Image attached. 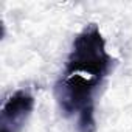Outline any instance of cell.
Returning <instances> with one entry per match:
<instances>
[{
	"instance_id": "obj_1",
	"label": "cell",
	"mask_w": 132,
	"mask_h": 132,
	"mask_svg": "<svg viewBox=\"0 0 132 132\" xmlns=\"http://www.w3.org/2000/svg\"><path fill=\"white\" fill-rule=\"evenodd\" d=\"M115 62L106 48V39L98 25L89 23L75 36L62 73L82 76L103 84Z\"/></svg>"
},
{
	"instance_id": "obj_2",
	"label": "cell",
	"mask_w": 132,
	"mask_h": 132,
	"mask_svg": "<svg viewBox=\"0 0 132 132\" xmlns=\"http://www.w3.org/2000/svg\"><path fill=\"white\" fill-rule=\"evenodd\" d=\"M34 109V96L28 89L13 92L0 110V132H23Z\"/></svg>"
}]
</instances>
